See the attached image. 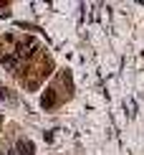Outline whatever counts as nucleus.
<instances>
[{
  "label": "nucleus",
  "mask_w": 144,
  "mask_h": 155,
  "mask_svg": "<svg viewBox=\"0 0 144 155\" xmlns=\"http://www.w3.org/2000/svg\"><path fill=\"white\" fill-rule=\"evenodd\" d=\"M5 97H8V92H5V89H0V102H3Z\"/></svg>",
  "instance_id": "obj_4"
},
{
  "label": "nucleus",
  "mask_w": 144,
  "mask_h": 155,
  "mask_svg": "<svg viewBox=\"0 0 144 155\" xmlns=\"http://www.w3.org/2000/svg\"><path fill=\"white\" fill-rule=\"evenodd\" d=\"M36 46H38V41H36V38H23V41H20V54H23V56L33 54V51H36Z\"/></svg>",
  "instance_id": "obj_1"
},
{
  "label": "nucleus",
  "mask_w": 144,
  "mask_h": 155,
  "mask_svg": "<svg viewBox=\"0 0 144 155\" xmlns=\"http://www.w3.org/2000/svg\"><path fill=\"white\" fill-rule=\"evenodd\" d=\"M43 107H53V92H45L43 94Z\"/></svg>",
  "instance_id": "obj_3"
},
{
  "label": "nucleus",
  "mask_w": 144,
  "mask_h": 155,
  "mask_svg": "<svg viewBox=\"0 0 144 155\" xmlns=\"http://www.w3.org/2000/svg\"><path fill=\"white\" fill-rule=\"evenodd\" d=\"M18 147H20L23 155H33V145H30L28 140H20V143H18Z\"/></svg>",
  "instance_id": "obj_2"
}]
</instances>
